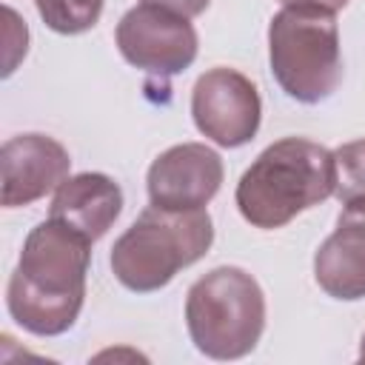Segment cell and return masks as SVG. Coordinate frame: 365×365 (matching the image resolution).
<instances>
[{"mask_svg":"<svg viewBox=\"0 0 365 365\" xmlns=\"http://www.w3.org/2000/svg\"><path fill=\"white\" fill-rule=\"evenodd\" d=\"M91 245L88 237L54 217L29 231L6 285V308L23 331L60 336L77 322L86 299Z\"/></svg>","mask_w":365,"mask_h":365,"instance_id":"6da1fadb","label":"cell"},{"mask_svg":"<svg viewBox=\"0 0 365 365\" xmlns=\"http://www.w3.org/2000/svg\"><path fill=\"white\" fill-rule=\"evenodd\" d=\"M336 191V160L325 145L305 137L271 143L245 168L234 202L245 222L262 231L288 225L305 208L325 202Z\"/></svg>","mask_w":365,"mask_h":365,"instance_id":"7a4b0ae2","label":"cell"},{"mask_svg":"<svg viewBox=\"0 0 365 365\" xmlns=\"http://www.w3.org/2000/svg\"><path fill=\"white\" fill-rule=\"evenodd\" d=\"M211 242L214 222L205 208L174 211L151 202L114 240L111 271L123 288L151 294L165 288L180 268L205 257Z\"/></svg>","mask_w":365,"mask_h":365,"instance_id":"3957f363","label":"cell"},{"mask_svg":"<svg viewBox=\"0 0 365 365\" xmlns=\"http://www.w3.org/2000/svg\"><path fill=\"white\" fill-rule=\"evenodd\" d=\"M268 60L291 100L305 106L328 100L342 83L336 11L311 3L282 6L268 23Z\"/></svg>","mask_w":365,"mask_h":365,"instance_id":"277c9868","label":"cell"},{"mask_svg":"<svg viewBox=\"0 0 365 365\" xmlns=\"http://www.w3.org/2000/svg\"><path fill=\"white\" fill-rule=\"evenodd\" d=\"M185 325L200 354L240 359L257 348L265 331V294L248 271L220 265L188 288Z\"/></svg>","mask_w":365,"mask_h":365,"instance_id":"5b68a950","label":"cell"},{"mask_svg":"<svg viewBox=\"0 0 365 365\" xmlns=\"http://www.w3.org/2000/svg\"><path fill=\"white\" fill-rule=\"evenodd\" d=\"M114 40L125 63L157 77H174L185 71L194 63L200 46L188 17L148 3H140L120 17Z\"/></svg>","mask_w":365,"mask_h":365,"instance_id":"8992f818","label":"cell"},{"mask_svg":"<svg viewBox=\"0 0 365 365\" xmlns=\"http://www.w3.org/2000/svg\"><path fill=\"white\" fill-rule=\"evenodd\" d=\"M191 117L202 137L222 148H240L254 140L262 120L257 86L237 68H208L191 88Z\"/></svg>","mask_w":365,"mask_h":365,"instance_id":"52a82bcc","label":"cell"},{"mask_svg":"<svg viewBox=\"0 0 365 365\" xmlns=\"http://www.w3.org/2000/svg\"><path fill=\"white\" fill-rule=\"evenodd\" d=\"M222 160L205 143H180L165 148L145 177L148 200L160 208H205L222 185Z\"/></svg>","mask_w":365,"mask_h":365,"instance_id":"ba28073f","label":"cell"},{"mask_svg":"<svg viewBox=\"0 0 365 365\" xmlns=\"http://www.w3.org/2000/svg\"><path fill=\"white\" fill-rule=\"evenodd\" d=\"M71 157L63 143L48 134H17L9 137L0 148V174L3 191L0 202L6 208L29 205L57 191L68 180Z\"/></svg>","mask_w":365,"mask_h":365,"instance_id":"9c48e42d","label":"cell"},{"mask_svg":"<svg viewBox=\"0 0 365 365\" xmlns=\"http://www.w3.org/2000/svg\"><path fill=\"white\" fill-rule=\"evenodd\" d=\"M314 279L334 299L365 297V197L342 202L336 228L314 254Z\"/></svg>","mask_w":365,"mask_h":365,"instance_id":"30bf717a","label":"cell"},{"mask_svg":"<svg viewBox=\"0 0 365 365\" xmlns=\"http://www.w3.org/2000/svg\"><path fill=\"white\" fill-rule=\"evenodd\" d=\"M123 211V188L100 171H83L60 182L54 191L48 217L71 225L91 242H97Z\"/></svg>","mask_w":365,"mask_h":365,"instance_id":"8fae6325","label":"cell"},{"mask_svg":"<svg viewBox=\"0 0 365 365\" xmlns=\"http://www.w3.org/2000/svg\"><path fill=\"white\" fill-rule=\"evenodd\" d=\"M43 23L57 34H83L97 26L106 0H34Z\"/></svg>","mask_w":365,"mask_h":365,"instance_id":"7c38bea8","label":"cell"},{"mask_svg":"<svg viewBox=\"0 0 365 365\" xmlns=\"http://www.w3.org/2000/svg\"><path fill=\"white\" fill-rule=\"evenodd\" d=\"M334 160H336V191H334L336 200L348 202L365 197V137L342 143L334 151Z\"/></svg>","mask_w":365,"mask_h":365,"instance_id":"4fadbf2b","label":"cell"},{"mask_svg":"<svg viewBox=\"0 0 365 365\" xmlns=\"http://www.w3.org/2000/svg\"><path fill=\"white\" fill-rule=\"evenodd\" d=\"M6 11V20H9V26H6V66H3V77H9L11 71H14V66H17V60L20 57H26V46H29V29H26V23L17 17V11L14 9H3Z\"/></svg>","mask_w":365,"mask_h":365,"instance_id":"5bb4252c","label":"cell"},{"mask_svg":"<svg viewBox=\"0 0 365 365\" xmlns=\"http://www.w3.org/2000/svg\"><path fill=\"white\" fill-rule=\"evenodd\" d=\"M140 3H148V6H160V9H168L174 14H182V17H197L208 9L211 0H140Z\"/></svg>","mask_w":365,"mask_h":365,"instance_id":"9a60e30c","label":"cell"},{"mask_svg":"<svg viewBox=\"0 0 365 365\" xmlns=\"http://www.w3.org/2000/svg\"><path fill=\"white\" fill-rule=\"evenodd\" d=\"M282 6H297V3H311V6H322V9H331V11H339L345 9L351 0H279Z\"/></svg>","mask_w":365,"mask_h":365,"instance_id":"2e32d148","label":"cell"},{"mask_svg":"<svg viewBox=\"0 0 365 365\" xmlns=\"http://www.w3.org/2000/svg\"><path fill=\"white\" fill-rule=\"evenodd\" d=\"M359 359H365V334H362V342H359Z\"/></svg>","mask_w":365,"mask_h":365,"instance_id":"e0dca14e","label":"cell"}]
</instances>
